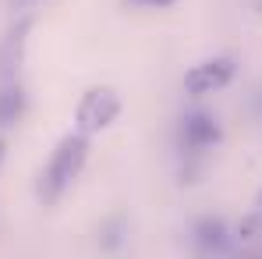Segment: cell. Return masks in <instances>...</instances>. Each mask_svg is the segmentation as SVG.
<instances>
[{
  "label": "cell",
  "instance_id": "obj_10",
  "mask_svg": "<svg viewBox=\"0 0 262 259\" xmlns=\"http://www.w3.org/2000/svg\"><path fill=\"white\" fill-rule=\"evenodd\" d=\"M7 4H11V7H29L32 0H7Z\"/></svg>",
  "mask_w": 262,
  "mask_h": 259
},
{
  "label": "cell",
  "instance_id": "obj_4",
  "mask_svg": "<svg viewBox=\"0 0 262 259\" xmlns=\"http://www.w3.org/2000/svg\"><path fill=\"white\" fill-rule=\"evenodd\" d=\"M220 121L209 110H188L181 117V128H177V142L184 153H206L220 142Z\"/></svg>",
  "mask_w": 262,
  "mask_h": 259
},
{
  "label": "cell",
  "instance_id": "obj_2",
  "mask_svg": "<svg viewBox=\"0 0 262 259\" xmlns=\"http://www.w3.org/2000/svg\"><path fill=\"white\" fill-rule=\"evenodd\" d=\"M121 117V96L114 86H92L82 92L78 107H75V125L82 135H99Z\"/></svg>",
  "mask_w": 262,
  "mask_h": 259
},
{
  "label": "cell",
  "instance_id": "obj_5",
  "mask_svg": "<svg viewBox=\"0 0 262 259\" xmlns=\"http://www.w3.org/2000/svg\"><path fill=\"white\" fill-rule=\"evenodd\" d=\"M29 29H32V18H21V22H14L4 32V39H0V82H14L21 75L25 46H29Z\"/></svg>",
  "mask_w": 262,
  "mask_h": 259
},
{
  "label": "cell",
  "instance_id": "obj_3",
  "mask_svg": "<svg viewBox=\"0 0 262 259\" xmlns=\"http://www.w3.org/2000/svg\"><path fill=\"white\" fill-rule=\"evenodd\" d=\"M234 75H237V64H234V57H206V61H199L195 68H188L184 71V92L188 96H209V92H220V89H227L234 82Z\"/></svg>",
  "mask_w": 262,
  "mask_h": 259
},
{
  "label": "cell",
  "instance_id": "obj_11",
  "mask_svg": "<svg viewBox=\"0 0 262 259\" xmlns=\"http://www.w3.org/2000/svg\"><path fill=\"white\" fill-rule=\"evenodd\" d=\"M4 153H7V142L0 138V164H4Z\"/></svg>",
  "mask_w": 262,
  "mask_h": 259
},
{
  "label": "cell",
  "instance_id": "obj_6",
  "mask_svg": "<svg viewBox=\"0 0 262 259\" xmlns=\"http://www.w3.org/2000/svg\"><path fill=\"white\" fill-rule=\"evenodd\" d=\"M25 107H29V96H25L21 78L0 82V128H14L25 117Z\"/></svg>",
  "mask_w": 262,
  "mask_h": 259
},
{
  "label": "cell",
  "instance_id": "obj_8",
  "mask_svg": "<svg viewBox=\"0 0 262 259\" xmlns=\"http://www.w3.org/2000/svg\"><path fill=\"white\" fill-rule=\"evenodd\" d=\"M124 216L114 213L110 220H103V227H99V245L106 249V252H114V249H121V242H124Z\"/></svg>",
  "mask_w": 262,
  "mask_h": 259
},
{
  "label": "cell",
  "instance_id": "obj_9",
  "mask_svg": "<svg viewBox=\"0 0 262 259\" xmlns=\"http://www.w3.org/2000/svg\"><path fill=\"white\" fill-rule=\"evenodd\" d=\"M131 7H152V11H167V7H174L177 0H124Z\"/></svg>",
  "mask_w": 262,
  "mask_h": 259
},
{
  "label": "cell",
  "instance_id": "obj_7",
  "mask_svg": "<svg viewBox=\"0 0 262 259\" xmlns=\"http://www.w3.org/2000/svg\"><path fill=\"white\" fill-rule=\"evenodd\" d=\"M195 238H199L202 249H216V252H223V249L230 245V242H227V224L216 220V216L199 220V224H195Z\"/></svg>",
  "mask_w": 262,
  "mask_h": 259
},
{
  "label": "cell",
  "instance_id": "obj_1",
  "mask_svg": "<svg viewBox=\"0 0 262 259\" xmlns=\"http://www.w3.org/2000/svg\"><path fill=\"white\" fill-rule=\"evenodd\" d=\"M85 164H89V135H82V131L64 135V138L53 146L43 174H39V203L57 206V203L68 195V188L82 177Z\"/></svg>",
  "mask_w": 262,
  "mask_h": 259
}]
</instances>
